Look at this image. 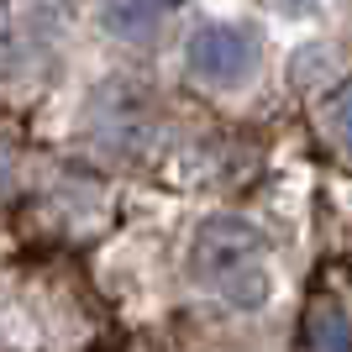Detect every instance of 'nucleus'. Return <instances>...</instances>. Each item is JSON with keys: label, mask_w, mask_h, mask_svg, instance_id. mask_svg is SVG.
Instances as JSON below:
<instances>
[{"label": "nucleus", "mask_w": 352, "mask_h": 352, "mask_svg": "<svg viewBox=\"0 0 352 352\" xmlns=\"http://www.w3.org/2000/svg\"><path fill=\"white\" fill-rule=\"evenodd\" d=\"M158 6H184V0H158Z\"/></svg>", "instance_id": "4"}, {"label": "nucleus", "mask_w": 352, "mask_h": 352, "mask_svg": "<svg viewBox=\"0 0 352 352\" xmlns=\"http://www.w3.org/2000/svg\"><path fill=\"white\" fill-rule=\"evenodd\" d=\"M263 232L236 216H216L195 236V279L216 284L236 310H258L268 300V274H263Z\"/></svg>", "instance_id": "1"}, {"label": "nucleus", "mask_w": 352, "mask_h": 352, "mask_svg": "<svg viewBox=\"0 0 352 352\" xmlns=\"http://www.w3.org/2000/svg\"><path fill=\"white\" fill-rule=\"evenodd\" d=\"M258 63V37L226 21H210L190 37V69L210 85H242Z\"/></svg>", "instance_id": "2"}, {"label": "nucleus", "mask_w": 352, "mask_h": 352, "mask_svg": "<svg viewBox=\"0 0 352 352\" xmlns=\"http://www.w3.org/2000/svg\"><path fill=\"white\" fill-rule=\"evenodd\" d=\"M289 6H316V0H289Z\"/></svg>", "instance_id": "3"}]
</instances>
